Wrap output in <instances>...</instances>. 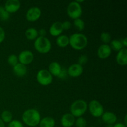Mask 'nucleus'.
Masks as SVG:
<instances>
[{
  "mask_svg": "<svg viewBox=\"0 0 127 127\" xmlns=\"http://www.w3.org/2000/svg\"><path fill=\"white\" fill-rule=\"evenodd\" d=\"M22 120L24 124L30 127H34L39 125L41 115L35 109H29L25 110L22 115Z\"/></svg>",
  "mask_w": 127,
  "mask_h": 127,
  "instance_id": "nucleus-1",
  "label": "nucleus"
},
{
  "mask_svg": "<svg viewBox=\"0 0 127 127\" xmlns=\"http://www.w3.org/2000/svg\"><path fill=\"white\" fill-rule=\"evenodd\" d=\"M69 45L76 50H81L85 48L88 45V38L85 35L75 33L69 37Z\"/></svg>",
  "mask_w": 127,
  "mask_h": 127,
  "instance_id": "nucleus-2",
  "label": "nucleus"
},
{
  "mask_svg": "<svg viewBox=\"0 0 127 127\" xmlns=\"http://www.w3.org/2000/svg\"><path fill=\"white\" fill-rule=\"evenodd\" d=\"M88 109V104L84 100H77L72 103L70 106V114L74 117H82Z\"/></svg>",
  "mask_w": 127,
  "mask_h": 127,
  "instance_id": "nucleus-3",
  "label": "nucleus"
},
{
  "mask_svg": "<svg viewBox=\"0 0 127 127\" xmlns=\"http://www.w3.org/2000/svg\"><path fill=\"white\" fill-rule=\"evenodd\" d=\"M35 49L42 54H46L50 51L52 43L46 37H38L34 42Z\"/></svg>",
  "mask_w": 127,
  "mask_h": 127,
  "instance_id": "nucleus-4",
  "label": "nucleus"
},
{
  "mask_svg": "<svg viewBox=\"0 0 127 127\" xmlns=\"http://www.w3.org/2000/svg\"><path fill=\"white\" fill-rule=\"evenodd\" d=\"M83 14V9L80 4L76 1L71 2L67 7V14L72 19L80 18Z\"/></svg>",
  "mask_w": 127,
  "mask_h": 127,
  "instance_id": "nucleus-5",
  "label": "nucleus"
},
{
  "mask_svg": "<svg viewBox=\"0 0 127 127\" xmlns=\"http://www.w3.org/2000/svg\"><path fill=\"white\" fill-rule=\"evenodd\" d=\"M91 115L95 118L100 117L104 112V109L101 103L97 100H92L88 105Z\"/></svg>",
  "mask_w": 127,
  "mask_h": 127,
  "instance_id": "nucleus-6",
  "label": "nucleus"
},
{
  "mask_svg": "<svg viewBox=\"0 0 127 127\" xmlns=\"http://www.w3.org/2000/svg\"><path fill=\"white\" fill-rule=\"evenodd\" d=\"M37 81L40 85L48 86L53 81V76L47 69H40L36 76Z\"/></svg>",
  "mask_w": 127,
  "mask_h": 127,
  "instance_id": "nucleus-7",
  "label": "nucleus"
},
{
  "mask_svg": "<svg viewBox=\"0 0 127 127\" xmlns=\"http://www.w3.org/2000/svg\"><path fill=\"white\" fill-rule=\"evenodd\" d=\"M18 60L20 63L26 66L32 63L34 59V55L31 51L23 50L19 54Z\"/></svg>",
  "mask_w": 127,
  "mask_h": 127,
  "instance_id": "nucleus-8",
  "label": "nucleus"
},
{
  "mask_svg": "<svg viewBox=\"0 0 127 127\" xmlns=\"http://www.w3.org/2000/svg\"><path fill=\"white\" fill-rule=\"evenodd\" d=\"M42 14L41 9L38 7H32L29 9L26 12V18L29 22H35L38 21Z\"/></svg>",
  "mask_w": 127,
  "mask_h": 127,
  "instance_id": "nucleus-9",
  "label": "nucleus"
},
{
  "mask_svg": "<svg viewBox=\"0 0 127 127\" xmlns=\"http://www.w3.org/2000/svg\"><path fill=\"white\" fill-rule=\"evenodd\" d=\"M4 7L8 13H15L19 10L21 2L19 0H7L5 2Z\"/></svg>",
  "mask_w": 127,
  "mask_h": 127,
  "instance_id": "nucleus-10",
  "label": "nucleus"
},
{
  "mask_svg": "<svg viewBox=\"0 0 127 127\" xmlns=\"http://www.w3.org/2000/svg\"><path fill=\"white\" fill-rule=\"evenodd\" d=\"M68 74L73 78H78L83 73V67L78 63L71 64L67 69Z\"/></svg>",
  "mask_w": 127,
  "mask_h": 127,
  "instance_id": "nucleus-11",
  "label": "nucleus"
},
{
  "mask_svg": "<svg viewBox=\"0 0 127 127\" xmlns=\"http://www.w3.org/2000/svg\"><path fill=\"white\" fill-rule=\"evenodd\" d=\"M112 53V49L109 45L103 44L97 50V56L100 59H106L109 58Z\"/></svg>",
  "mask_w": 127,
  "mask_h": 127,
  "instance_id": "nucleus-12",
  "label": "nucleus"
},
{
  "mask_svg": "<svg viewBox=\"0 0 127 127\" xmlns=\"http://www.w3.org/2000/svg\"><path fill=\"white\" fill-rule=\"evenodd\" d=\"M76 119L70 113L64 114L60 120L61 125L63 127H72L74 125Z\"/></svg>",
  "mask_w": 127,
  "mask_h": 127,
  "instance_id": "nucleus-13",
  "label": "nucleus"
},
{
  "mask_svg": "<svg viewBox=\"0 0 127 127\" xmlns=\"http://www.w3.org/2000/svg\"><path fill=\"white\" fill-rule=\"evenodd\" d=\"M63 31L62 22H55L52 24L49 29V33L53 37H58Z\"/></svg>",
  "mask_w": 127,
  "mask_h": 127,
  "instance_id": "nucleus-14",
  "label": "nucleus"
},
{
  "mask_svg": "<svg viewBox=\"0 0 127 127\" xmlns=\"http://www.w3.org/2000/svg\"><path fill=\"white\" fill-rule=\"evenodd\" d=\"M102 119L103 122L107 125H112L116 124L117 120V117L114 113L112 112H105L102 115Z\"/></svg>",
  "mask_w": 127,
  "mask_h": 127,
  "instance_id": "nucleus-15",
  "label": "nucleus"
},
{
  "mask_svg": "<svg viewBox=\"0 0 127 127\" xmlns=\"http://www.w3.org/2000/svg\"><path fill=\"white\" fill-rule=\"evenodd\" d=\"M116 62L120 66H126L127 64V49L123 48L119 51L116 55Z\"/></svg>",
  "mask_w": 127,
  "mask_h": 127,
  "instance_id": "nucleus-16",
  "label": "nucleus"
},
{
  "mask_svg": "<svg viewBox=\"0 0 127 127\" xmlns=\"http://www.w3.org/2000/svg\"><path fill=\"white\" fill-rule=\"evenodd\" d=\"M62 67L61 66L59 63L57 62H53L49 64L48 71L52 74V76L58 77L62 71Z\"/></svg>",
  "mask_w": 127,
  "mask_h": 127,
  "instance_id": "nucleus-17",
  "label": "nucleus"
},
{
  "mask_svg": "<svg viewBox=\"0 0 127 127\" xmlns=\"http://www.w3.org/2000/svg\"><path fill=\"white\" fill-rule=\"evenodd\" d=\"M12 70L14 73L18 77H23L27 74V69L26 66L18 63L16 65L12 67Z\"/></svg>",
  "mask_w": 127,
  "mask_h": 127,
  "instance_id": "nucleus-18",
  "label": "nucleus"
},
{
  "mask_svg": "<svg viewBox=\"0 0 127 127\" xmlns=\"http://www.w3.org/2000/svg\"><path fill=\"white\" fill-rule=\"evenodd\" d=\"M25 36L29 40H35L38 37V31L34 27H30L25 32Z\"/></svg>",
  "mask_w": 127,
  "mask_h": 127,
  "instance_id": "nucleus-19",
  "label": "nucleus"
},
{
  "mask_svg": "<svg viewBox=\"0 0 127 127\" xmlns=\"http://www.w3.org/2000/svg\"><path fill=\"white\" fill-rule=\"evenodd\" d=\"M56 43L61 48H65L69 45V37L65 35H60L57 37L56 39Z\"/></svg>",
  "mask_w": 127,
  "mask_h": 127,
  "instance_id": "nucleus-20",
  "label": "nucleus"
},
{
  "mask_svg": "<svg viewBox=\"0 0 127 127\" xmlns=\"http://www.w3.org/2000/svg\"><path fill=\"white\" fill-rule=\"evenodd\" d=\"M55 120L52 117H45L41 119L39 123L40 127H54Z\"/></svg>",
  "mask_w": 127,
  "mask_h": 127,
  "instance_id": "nucleus-21",
  "label": "nucleus"
},
{
  "mask_svg": "<svg viewBox=\"0 0 127 127\" xmlns=\"http://www.w3.org/2000/svg\"><path fill=\"white\" fill-rule=\"evenodd\" d=\"M1 119L3 121V122L6 123V124H9L11 122L12 120H13V116H12V114L11 112L9 111V110H4L1 114Z\"/></svg>",
  "mask_w": 127,
  "mask_h": 127,
  "instance_id": "nucleus-22",
  "label": "nucleus"
},
{
  "mask_svg": "<svg viewBox=\"0 0 127 127\" xmlns=\"http://www.w3.org/2000/svg\"><path fill=\"white\" fill-rule=\"evenodd\" d=\"M110 45L109 46L111 48L112 50L116 51V52H119L120 50L124 48L122 44V42L120 40H111V42H110Z\"/></svg>",
  "mask_w": 127,
  "mask_h": 127,
  "instance_id": "nucleus-23",
  "label": "nucleus"
},
{
  "mask_svg": "<svg viewBox=\"0 0 127 127\" xmlns=\"http://www.w3.org/2000/svg\"><path fill=\"white\" fill-rule=\"evenodd\" d=\"M73 24H74V27L79 31H83L85 28V23L84 21L81 18L74 19Z\"/></svg>",
  "mask_w": 127,
  "mask_h": 127,
  "instance_id": "nucleus-24",
  "label": "nucleus"
},
{
  "mask_svg": "<svg viewBox=\"0 0 127 127\" xmlns=\"http://www.w3.org/2000/svg\"><path fill=\"white\" fill-rule=\"evenodd\" d=\"M10 14L5 10L4 7L0 6V19L2 21H6L9 19Z\"/></svg>",
  "mask_w": 127,
  "mask_h": 127,
  "instance_id": "nucleus-25",
  "label": "nucleus"
},
{
  "mask_svg": "<svg viewBox=\"0 0 127 127\" xmlns=\"http://www.w3.org/2000/svg\"><path fill=\"white\" fill-rule=\"evenodd\" d=\"M7 62L9 64V65L14 67L19 63L18 57L15 54L10 55L8 57V58H7Z\"/></svg>",
  "mask_w": 127,
  "mask_h": 127,
  "instance_id": "nucleus-26",
  "label": "nucleus"
},
{
  "mask_svg": "<svg viewBox=\"0 0 127 127\" xmlns=\"http://www.w3.org/2000/svg\"><path fill=\"white\" fill-rule=\"evenodd\" d=\"M100 40L104 44H108L112 40L111 35L108 32H102L100 34Z\"/></svg>",
  "mask_w": 127,
  "mask_h": 127,
  "instance_id": "nucleus-27",
  "label": "nucleus"
},
{
  "mask_svg": "<svg viewBox=\"0 0 127 127\" xmlns=\"http://www.w3.org/2000/svg\"><path fill=\"white\" fill-rule=\"evenodd\" d=\"M74 125L76 127H87V121L85 118L83 117L77 118L76 119Z\"/></svg>",
  "mask_w": 127,
  "mask_h": 127,
  "instance_id": "nucleus-28",
  "label": "nucleus"
},
{
  "mask_svg": "<svg viewBox=\"0 0 127 127\" xmlns=\"http://www.w3.org/2000/svg\"><path fill=\"white\" fill-rule=\"evenodd\" d=\"M8 127H24L23 124L19 120H12L8 124Z\"/></svg>",
  "mask_w": 127,
  "mask_h": 127,
  "instance_id": "nucleus-29",
  "label": "nucleus"
},
{
  "mask_svg": "<svg viewBox=\"0 0 127 127\" xmlns=\"http://www.w3.org/2000/svg\"><path fill=\"white\" fill-rule=\"evenodd\" d=\"M88 58L86 55H82L78 58V64L81 65L83 66L84 64H85L86 63L88 62Z\"/></svg>",
  "mask_w": 127,
  "mask_h": 127,
  "instance_id": "nucleus-30",
  "label": "nucleus"
},
{
  "mask_svg": "<svg viewBox=\"0 0 127 127\" xmlns=\"http://www.w3.org/2000/svg\"><path fill=\"white\" fill-rule=\"evenodd\" d=\"M68 76V73H67V69L64 68H62V71H61L60 73L59 76H58V78L60 79H65L66 76Z\"/></svg>",
  "mask_w": 127,
  "mask_h": 127,
  "instance_id": "nucleus-31",
  "label": "nucleus"
},
{
  "mask_svg": "<svg viewBox=\"0 0 127 127\" xmlns=\"http://www.w3.org/2000/svg\"><path fill=\"white\" fill-rule=\"evenodd\" d=\"M5 37H6V33H5L4 30L2 27L0 26V43L3 42L5 39Z\"/></svg>",
  "mask_w": 127,
  "mask_h": 127,
  "instance_id": "nucleus-32",
  "label": "nucleus"
},
{
  "mask_svg": "<svg viewBox=\"0 0 127 127\" xmlns=\"http://www.w3.org/2000/svg\"><path fill=\"white\" fill-rule=\"evenodd\" d=\"M71 22H69L68 21H64V22H63L62 23V27H63V31L64 30H69L71 27Z\"/></svg>",
  "mask_w": 127,
  "mask_h": 127,
  "instance_id": "nucleus-33",
  "label": "nucleus"
},
{
  "mask_svg": "<svg viewBox=\"0 0 127 127\" xmlns=\"http://www.w3.org/2000/svg\"><path fill=\"white\" fill-rule=\"evenodd\" d=\"M38 37H45L47 35V31L45 29H40L39 31H38Z\"/></svg>",
  "mask_w": 127,
  "mask_h": 127,
  "instance_id": "nucleus-34",
  "label": "nucleus"
},
{
  "mask_svg": "<svg viewBox=\"0 0 127 127\" xmlns=\"http://www.w3.org/2000/svg\"><path fill=\"white\" fill-rule=\"evenodd\" d=\"M121 42H122V44L123 47H124V48H127V37L123 38V39L121 40Z\"/></svg>",
  "mask_w": 127,
  "mask_h": 127,
  "instance_id": "nucleus-35",
  "label": "nucleus"
},
{
  "mask_svg": "<svg viewBox=\"0 0 127 127\" xmlns=\"http://www.w3.org/2000/svg\"><path fill=\"white\" fill-rule=\"evenodd\" d=\"M113 127H127V126L122 123H116L113 125Z\"/></svg>",
  "mask_w": 127,
  "mask_h": 127,
  "instance_id": "nucleus-36",
  "label": "nucleus"
},
{
  "mask_svg": "<svg viewBox=\"0 0 127 127\" xmlns=\"http://www.w3.org/2000/svg\"><path fill=\"white\" fill-rule=\"evenodd\" d=\"M0 127H5V124L0 118Z\"/></svg>",
  "mask_w": 127,
  "mask_h": 127,
  "instance_id": "nucleus-37",
  "label": "nucleus"
},
{
  "mask_svg": "<svg viewBox=\"0 0 127 127\" xmlns=\"http://www.w3.org/2000/svg\"><path fill=\"white\" fill-rule=\"evenodd\" d=\"M127 115H126L125 116V117H124V124L125 125H126V126H127Z\"/></svg>",
  "mask_w": 127,
  "mask_h": 127,
  "instance_id": "nucleus-38",
  "label": "nucleus"
},
{
  "mask_svg": "<svg viewBox=\"0 0 127 127\" xmlns=\"http://www.w3.org/2000/svg\"><path fill=\"white\" fill-rule=\"evenodd\" d=\"M106 127H113L112 125H107Z\"/></svg>",
  "mask_w": 127,
  "mask_h": 127,
  "instance_id": "nucleus-39",
  "label": "nucleus"
},
{
  "mask_svg": "<svg viewBox=\"0 0 127 127\" xmlns=\"http://www.w3.org/2000/svg\"><path fill=\"white\" fill-rule=\"evenodd\" d=\"M94 127V126H90V127Z\"/></svg>",
  "mask_w": 127,
  "mask_h": 127,
  "instance_id": "nucleus-40",
  "label": "nucleus"
}]
</instances>
